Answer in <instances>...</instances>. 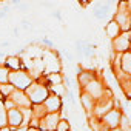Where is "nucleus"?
<instances>
[{"instance_id":"f257e3e1","label":"nucleus","mask_w":131,"mask_h":131,"mask_svg":"<svg viewBox=\"0 0 131 131\" xmlns=\"http://www.w3.org/2000/svg\"><path fill=\"white\" fill-rule=\"evenodd\" d=\"M8 80L11 82V86L13 88L16 86V90H19V91H23L31 85V77L23 71H13L9 74Z\"/></svg>"},{"instance_id":"f03ea898","label":"nucleus","mask_w":131,"mask_h":131,"mask_svg":"<svg viewBox=\"0 0 131 131\" xmlns=\"http://www.w3.org/2000/svg\"><path fill=\"white\" fill-rule=\"evenodd\" d=\"M26 93L29 96V102L34 103H43L48 99V90L42 85H29L26 88Z\"/></svg>"},{"instance_id":"7ed1b4c3","label":"nucleus","mask_w":131,"mask_h":131,"mask_svg":"<svg viewBox=\"0 0 131 131\" xmlns=\"http://www.w3.org/2000/svg\"><path fill=\"white\" fill-rule=\"evenodd\" d=\"M11 102L14 105H20V106H29L31 105V102L26 97V94L23 91H19V90H16V91L11 93Z\"/></svg>"},{"instance_id":"20e7f679","label":"nucleus","mask_w":131,"mask_h":131,"mask_svg":"<svg viewBox=\"0 0 131 131\" xmlns=\"http://www.w3.org/2000/svg\"><path fill=\"white\" fill-rule=\"evenodd\" d=\"M6 114H8V123L9 125H13L14 128L22 126V111H19L16 108H11Z\"/></svg>"},{"instance_id":"39448f33","label":"nucleus","mask_w":131,"mask_h":131,"mask_svg":"<svg viewBox=\"0 0 131 131\" xmlns=\"http://www.w3.org/2000/svg\"><path fill=\"white\" fill-rule=\"evenodd\" d=\"M113 45H114L116 51H125V49H128V46H129V32H126V34H123L120 37H116V40L113 42Z\"/></svg>"},{"instance_id":"423d86ee","label":"nucleus","mask_w":131,"mask_h":131,"mask_svg":"<svg viewBox=\"0 0 131 131\" xmlns=\"http://www.w3.org/2000/svg\"><path fill=\"white\" fill-rule=\"evenodd\" d=\"M59 125V116L56 113H51L46 116V119L43 120V129H48V131H54Z\"/></svg>"},{"instance_id":"0eeeda50","label":"nucleus","mask_w":131,"mask_h":131,"mask_svg":"<svg viewBox=\"0 0 131 131\" xmlns=\"http://www.w3.org/2000/svg\"><path fill=\"white\" fill-rule=\"evenodd\" d=\"M120 117H122V116H120V113H119V111L111 110V111L105 116V122H106L113 129H116V126L120 123Z\"/></svg>"},{"instance_id":"6e6552de","label":"nucleus","mask_w":131,"mask_h":131,"mask_svg":"<svg viewBox=\"0 0 131 131\" xmlns=\"http://www.w3.org/2000/svg\"><path fill=\"white\" fill-rule=\"evenodd\" d=\"M45 108L48 110V111H51V113H56L59 108H60V99H59V96H49L45 102Z\"/></svg>"},{"instance_id":"1a4fd4ad","label":"nucleus","mask_w":131,"mask_h":131,"mask_svg":"<svg viewBox=\"0 0 131 131\" xmlns=\"http://www.w3.org/2000/svg\"><path fill=\"white\" fill-rule=\"evenodd\" d=\"M86 91H88V96H91V97H100L102 86L99 82H90V83H86Z\"/></svg>"},{"instance_id":"9d476101","label":"nucleus","mask_w":131,"mask_h":131,"mask_svg":"<svg viewBox=\"0 0 131 131\" xmlns=\"http://www.w3.org/2000/svg\"><path fill=\"white\" fill-rule=\"evenodd\" d=\"M119 31H120V26L117 25V22H110V23L106 25V34H108L110 37H117Z\"/></svg>"},{"instance_id":"9b49d317","label":"nucleus","mask_w":131,"mask_h":131,"mask_svg":"<svg viewBox=\"0 0 131 131\" xmlns=\"http://www.w3.org/2000/svg\"><path fill=\"white\" fill-rule=\"evenodd\" d=\"M122 68L126 73H131V52H125L122 56Z\"/></svg>"},{"instance_id":"f8f14e48","label":"nucleus","mask_w":131,"mask_h":131,"mask_svg":"<svg viewBox=\"0 0 131 131\" xmlns=\"http://www.w3.org/2000/svg\"><path fill=\"white\" fill-rule=\"evenodd\" d=\"M6 123H8V114H6V111H5V105L0 102V129L5 128Z\"/></svg>"},{"instance_id":"ddd939ff","label":"nucleus","mask_w":131,"mask_h":131,"mask_svg":"<svg viewBox=\"0 0 131 131\" xmlns=\"http://www.w3.org/2000/svg\"><path fill=\"white\" fill-rule=\"evenodd\" d=\"M6 63H8L9 68H13V70H16V71L20 68V59H19V57L9 56V57H6Z\"/></svg>"},{"instance_id":"4468645a","label":"nucleus","mask_w":131,"mask_h":131,"mask_svg":"<svg viewBox=\"0 0 131 131\" xmlns=\"http://www.w3.org/2000/svg\"><path fill=\"white\" fill-rule=\"evenodd\" d=\"M82 103H83V106H85V110H91L93 108V102H91V96H88V94H83L82 96Z\"/></svg>"},{"instance_id":"2eb2a0df","label":"nucleus","mask_w":131,"mask_h":131,"mask_svg":"<svg viewBox=\"0 0 131 131\" xmlns=\"http://www.w3.org/2000/svg\"><path fill=\"white\" fill-rule=\"evenodd\" d=\"M8 79H9V71L6 68H0V83L5 85L8 82Z\"/></svg>"},{"instance_id":"dca6fc26","label":"nucleus","mask_w":131,"mask_h":131,"mask_svg":"<svg viewBox=\"0 0 131 131\" xmlns=\"http://www.w3.org/2000/svg\"><path fill=\"white\" fill-rule=\"evenodd\" d=\"M13 91H14V88H13L11 85H8V83H5V85L0 86V93H2L3 96H11Z\"/></svg>"},{"instance_id":"f3484780","label":"nucleus","mask_w":131,"mask_h":131,"mask_svg":"<svg viewBox=\"0 0 131 131\" xmlns=\"http://www.w3.org/2000/svg\"><path fill=\"white\" fill-rule=\"evenodd\" d=\"M120 123H122V129H123V131H131V128H129V120H128V117L122 116V117H120Z\"/></svg>"},{"instance_id":"a211bd4d","label":"nucleus","mask_w":131,"mask_h":131,"mask_svg":"<svg viewBox=\"0 0 131 131\" xmlns=\"http://www.w3.org/2000/svg\"><path fill=\"white\" fill-rule=\"evenodd\" d=\"M57 129H59V131H68V129H70V125H68V122H67V120H62V122H59V125H57Z\"/></svg>"},{"instance_id":"6ab92c4d","label":"nucleus","mask_w":131,"mask_h":131,"mask_svg":"<svg viewBox=\"0 0 131 131\" xmlns=\"http://www.w3.org/2000/svg\"><path fill=\"white\" fill-rule=\"evenodd\" d=\"M0 131H9V128H6V126H5V128H2Z\"/></svg>"},{"instance_id":"aec40b11","label":"nucleus","mask_w":131,"mask_h":131,"mask_svg":"<svg viewBox=\"0 0 131 131\" xmlns=\"http://www.w3.org/2000/svg\"><path fill=\"white\" fill-rule=\"evenodd\" d=\"M26 131H39V129H36V128H31V129H26Z\"/></svg>"},{"instance_id":"412c9836","label":"nucleus","mask_w":131,"mask_h":131,"mask_svg":"<svg viewBox=\"0 0 131 131\" xmlns=\"http://www.w3.org/2000/svg\"><path fill=\"white\" fill-rule=\"evenodd\" d=\"M113 131H120V129H113Z\"/></svg>"}]
</instances>
